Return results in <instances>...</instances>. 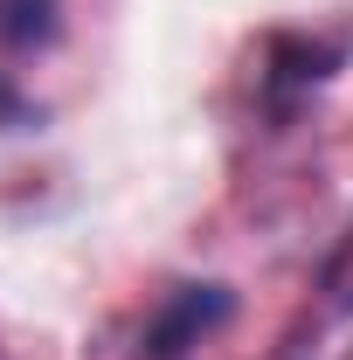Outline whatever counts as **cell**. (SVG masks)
Returning a JSON list of instances; mask_svg holds the SVG:
<instances>
[{
	"label": "cell",
	"mask_w": 353,
	"mask_h": 360,
	"mask_svg": "<svg viewBox=\"0 0 353 360\" xmlns=\"http://www.w3.org/2000/svg\"><path fill=\"white\" fill-rule=\"evenodd\" d=\"M347 284H353V236H347V250H340V264H333V291L347 298Z\"/></svg>",
	"instance_id": "3957f363"
},
{
	"label": "cell",
	"mask_w": 353,
	"mask_h": 360,
	"mask_svg": "<svg viewBox=\"0 0 353 360\" xmlns=\"http://www.w3.org/2000/svg\"><path fill=\"white\" fill-rule=\"evenodd\" d=\"M0 104H7V90H0Z\"/></svg>",
	"instance_id": "277c9868"
},
{
	"label": "cell",
	"mask_w": 353,
	"mask_h": 360,
	"mask_svg": "<svg viewBox=\"0 0 353 360\" xmlns=\"http://www.w3.org/2000/svg\"><path fill=\"white\" fill-rule=\"evenodd\" d=\"M333 63H340V49L333 42H305V35H270V104L277 111H291V97H305L312 84H326L333 77Z\"/></svg>",
	"instance_id": "7a4b0ae2"
},
{
	"label": "cell",
	"mask_w": 353,
	"mask_h": 360,
	"mask_svg": "<svg viewBox=\"0 0 353 360\" xmlns=\"http://www.w3.org/2000/svg\"><path fill=\"white\" fill-rule=\"evenodd\" d=\"M229 312H236L229 284H180V291H167L160 312L146 319V333H139V360H180L187 347H201Z\"/></svg>",
	"instance_id": "6da1fadb"
}]
</instances>
